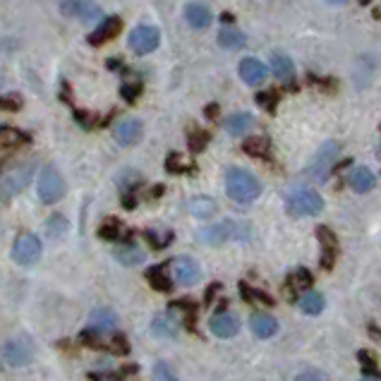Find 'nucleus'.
<instances>
[{
    "mask_svg": "<svg viewBox=\"0 0 381 381\" xmlns=\"http://www.w3.org/2000/svg\"><path fill=\"white\" fill-rule=\"evenodd\" d=\"M13 257H15L17 264H22V266L36 264L38 257H41V243H38L36 235H31V233H22L20 238L15 240Z\"/></svg>",
    "mask_w": 381,
    "mask_h": 381,
    "instance_id": "0eeeda50",
    "label": "nucleus"
},
{
    "mask_svg": "<svg viewBox=\"0 0 381 381\" xmlns=\"http://www.w3.org/2000/svg\"><path fill=\"white\" fill-rule=\"evenodd\" d=\"M218 290H221V285H218V283L209 285V290H206V302H211V300H214V295L218 293Z\"/></svg>",
    "mask_w": 381,
    "mask_h": 381,
    "instance_id": "49530a36",
    "label": "nucleus"
},
{
    "mask_svg": "<svg viewBox=\"0 0 381 381\" xmlns=\"http://www.w3.org/2000/svg\"><path fill=\"white\" fill-rule=\"evenodd\" d=\"M326 3H331V5H343V3H348V0H326Z\"/></svg>",
    "mask_w": 381,
    "mask_h": 381,
    "instance_id": "8fccbe9b",
    "label": "nucleus"
},
{
    "mask_svg": "<svg viewBox=\"0 0 381 381\" xmlns=\"http://www.w3.org/2000/svg\"><path fill=\"white\" fill-rule=\"evenodd\" d=\"M0 357L10 369H20L24 365H29L34 357V343L27 336H17V338H10L0 345Z\"/></svg>",
    "mask_w": 381,
    "mask_h": 381,
    "instance_id": "20e7f679",
    "label": "nucleus"
},
{
    "mask_svg": "<svg viewBox=\"0 0 381 381\" xmlns=\"http://www.w3.org/2000/svg\"><path fill=\"white\" fill-rule=\"evenodd\" d=\"M154 377L156 379H175V374L171 372V367H168L166 362H159V365L154 367Z\"/></svg>",
    "mask_w": 381,
    "mask_h": 381,
    "instance_id": "c03bdc74",
    "label": "nucleus"
},
{
    "mask_svg": "<svg viewBox=\"0 0 381 381\" xmlns=\"http://www.w3.org/2000/svg\"><path fill=\"white\" fill-rule=\"evenodd\" d=\"M142 132L144 127L137 117H125V120H120L115 125V142L122 144V147H132V144H137L142 139Z\"/></svg>",
    "mask_w": 381,
    "mask_h": 381,
    "instance_id": "9b49d317",
    "label": "nucleus"
},
{
    "mask_svg": "<svg viewBox=\"0 0 381 381\" xmlns=\"http://www.w3.org/2000/svg\"><path fill=\"white\" fill-rule=\"evenodd\" d=\"M317 240L322 243V247H324L322 266L324 268H331L333 261H336V254H338V240H336V235L331 233V228H326V226H319L317 228Z\"/></svg>",
    "mask_w": 381,
    "mask_h": 381,
    "instance_id": "2eb2a0df",
    "label": "nucleus"
},
{
    "mask_svg": "<svg viewBox=\"0 0 381 381\" xmlns=\"http://www.w3.org/2000/svg\"><path fill=\"white\" fill-rule=\"evenodd\" d=\"M31 173H34V164H27L10 171L8 175L3 178V182H0V199L5 201V199H13L15 194H20L22 189L27 187V182L31 180Z\"/></svg>",
    "mask_w": 381,
    "mask_h": 381,
    "instance_id": "423d86ee",
    "label": "nucleus"
},
{
    "mask_svg": "<svg viewBox=\"0 0 381 381\" xmlns=\"http://www.w3.org/2000/svg\"><path fill=\"white\" fill-rule=\"evenodd\" d=\"M99 235L103 240H130V231H127V228L122 226L117 218H110V221H106L103 226H101Z\"/></svg>",
    "mask_w": 381,
    "mask_h": 381,
    "instance_id": "c85d7f7f",
    "label": "nucleus"
},
{
    "mask_svg": "<svg viewBox=\"0 0 381 381\" xmlns=\"http://www.w3.org/2000/svg\"><path fill=\"white\" fill-rule=\"evenodd\" d=\"M218 43L228 50H235V48H243L245 46V34H240L238 29H233L231 24L226 29L218 31Z\"/></svg>",
    "mask_w": 381,
    "mask_h": 381,
    "instance_id": "7c9ffc66",
    "label": "nucleus"
},
{
    "mask_svg": "<svg viewBox=\"0 0 381 381\" xmlns=\"http://www.w3.org/2000/svg\"><path fill=\"white\" fill-rule=\"evenodd\" d=\"M240 293H243L245 300H259V302H264V305H273V298H268V295L261 293V290L250 288L247 283H240Z\"/></svg>",
    "mask_w": 381,
    "mask_h": 381,
    "instance_id": "58836bf2",
    "label": "nucleus"
},
{
    "mask_svg": "<svg viewBox=\"0 0 381 381\" xmlns=\"http://www.w3.org/2000/svg\"><path fill=\"white\" fill-rule=\"evenodd\" d=\"M120 31H122V20H120V17H115V15H113V17H106V20L101 22L99 29L89 34L87 41L92 43V46H103V43L113 41V38H115Z\"/></svg>",
    "mask_w": 381,
    "mask_h": 381,
    "instance_id": "f8f14e48",
    "label": "nucleus"
},
{
    "mask_svg": "<svg viewBox=\"0 0 381 381\" xmlns=\"http://www.w3.org/2000/svg\"><path fill=\"white\" fill-rule=\"evenodd\" d=\"M250 326H252V331H254V336H259V338H271V336L278 331V322L271 315H266V312L252 315Z\"/></svg>",
    "mask_w": 381,
    "mask_h": 381,
    "instance_id": "6ab92c4d",
    "label": "nucleus"
},
{
    "mask_svg": "<svg viewBox=\"0 0 381 381\" xmlns=\"http://www.w3.org/2000/svg\"><path fill=\"white\" fill-rule=\"evenodd\" d=\"M120 94H122V99H125L127 103H134V101L139 99V94H142V84H122Z\"/></svg>",
    "mask_w": 381,
    "mask_h": 381,
    "instance_id": "a19ab883",
    "label": "nucleus"
},
{
    "mask_svg": "<svg viewBox=\"0 0 381 381\" xmlns=\"http://www.w3.org/2000/svg\"><path fill=\"white\" fill-rule=\"evenodd\" d=\"M144 238L149 240V245L154 250H164L166 245H171L173 233L171 231H147V233H144Z\"/></svg>",
    "mask_w": 381,
    "mask_h": 381,
    "instance_id": "473e14b6",
    "label": "nucleus"
},
{
    "mask_svg": "<svg viewBox=\"0 0 381 381\" xmlns=\"http://www.w3.org/2000/svg\"><path fill=\"white\" fill-rule=\"evenodd\" d=\"M29 142V134L15 130V127H0V149H15Z\"/></svg>",
    "mask_w": 381,
    "mask_h": 381,
    "instance_id": "cd10ccee",
    "label": "nucleus"
},
{
    "mask_svg": "<svg viewBox=\"0 0 381 381\" xmlns=\"http://www.w3.org/2000/svg\"><path fill=\"white\" fill-rule=\"evenodd\" d=\"M185 20H187V24L194 27V29H206V27L211 24V10L201 3H189L187 8H185Z\"/></svg>",
    "mask_w": 381,
    "mask_h": 381,
    "instance_id": "a211bd4d",
    "label": "nucleus"
},
{
    "mask_svg": "<svg viewBox=\"0 0 381 381\" xmlns=\"http://www.w3.org/2000/svg\"><path fill=\"white\" fill-rule=\"evenodd\" d=\"M113 257L117 261H120L122 266H139L144 261V252L137 247V245H132V243H120L115 247V252H113Z\"/></svg>",
    "mask_w": 381,
    "mask_h": 381,
    "instance_id": "aec40b11",
    "label": "nucleus"
},
{
    "mask_svg": "<svg viewBox=\"0 0 381 381\" xmlns=\"http://www.w3.org/2000/svg\"><path fill=\"white\" fill-rule=\"evenodd\" d=\"M243 151L247 156L261 159V156L268 154V137H264V134H254V137H247L243 142Z\"/></svg>",
    "mask_w": 381,
    "mask_h": 381,
    "instance_id": "c756f323",
    "label": "nucleus"
},
{
    "mask_svg": "<svg viewBox=\"0 0 381 381\" xmlns=\"http://www.w3.org/2000/svg\"><path fill=\"white\" fill-rule=\"evenodd\" d=\"M38 197L43 204H55L65 197V182L53 166H46L38 175Z\"/></svg>",
    "mask_w": 381,
    "mask_h": 381,
    "instance_id": "39448f33",
    "label": "nucleus"
},
{
    "mask_svg": "<svg viewBox=\"0 0 381 381\" xmlns=\"http://www.w3.org/2000/svg\"><path fill=\"white\" fill-rule=\"evenodd\" d=\"M206 115H209L211 120H216V115H218V106H209V108H206Z\"/></svg>",
    "mask_w": 381,
    "mask_h": 381,
    "instance_id": "de8ad7c7",
    "label": "nucleus"
},
{
    "mask_svg": "<svg viewBox=\"0 0 381 381\" xmlns=\"http://www.w3.org/2000/svg\"><path fill=\"white\" fill-rule=\"evenodd\" d=\"M171 268H173V278L180 285H194L201 278L199 264L192 257H178V259L171 261Z\"/></svg>",
    "mask_w": 381,
    "mask_h": 381,
    "instance_id": "9d476101",
    "label": "nucleus"
},
{
    "mask_svg": "<svg viewBox=\"0 0 381 381\" xmlns=\"http://www.w3.org/2000/svg\"><path fill=\"white\" fill-rule=\"evenodd\" d=\"M22 99L20 94H10V96H0V110H20Z\"/></svg>",
    "mask_w": 381,
    "mask_h": 381,
    "instance_id": "79ce46f5",
    "label": "nucleus"
},
{
    "mask_svg": "<svg viewBox=\"0 0 381 381\" xmlns=\"http://www.w3.org/2000/svg\"><path fill=\"white\" fill-rule=\"evenodd\" d=\"M60 10H63V15L72 17V20H82V22H96L103 17L101 8L96 3H92V0H63Z\"/></svg>",
    "mask_w": 381,
    "mask_h": 381,
    "instance_id": "1a4fd4ad",
    "label": "nucleus"
},
{
    "mask_svg": "<svg viewBox=\"0 0 381 381\" xmlns=\"http://www.w3.org/2000/svg\"><path fill=\"white\" fill-rule=\"evenodd\" d=\"M161 43V31L156 27H149V24H142L137 29H132L130 34V48L134 50L137 55H147L151 50H156Z\"/></svg>",
    "mask_w": 381,
    "mask_h": 381,
    "instance_id": "6e6552de",
    "label": "nucleus"
},
{
    "mask_svg": "<svg viewBox=\"0 0 381 381\" xmlns=\"http://www.w3.org/2000/svg\"><path fill=\"white\" fill-rule=\"evenodd\" d=\"M221 22H223V24H233V15H231V13H226V15L221 17Z\"/></svg>",
    "mask_w": 381,
    "mask_h": 381,
    "instance_id": "09e8293b",
    "label": "nucleus"
},
{
    "mask_svg": "<svg viewBox=\"0 0 381 381\" xmlns=\"http://www.w3.org/2000/svg\"><path fill=\"white\" fill-rule=\"evenodd\" d=\"M209 329L218 338H233V336L240 331V322L231 312H218L216 317H211Z\"/></svg>",
    "mask_w": 381,
    "mask_h": 381,
    "instance_id": "ddd939ff",
    "label": "nucleus"
},
{
    "mask_svg": "<svg viewBox=\"0 0 381 381\" xmlns=\"http://www.w3.org/2000/svg\"><path fill=\"white\" fill-rule=\"evenodd\" d=\"M238 70H240V77H243L250 87H257V84H261L266 80V67L257 58H245Z\"/></svg>",
    "mask_w": 381,
    "mask_h": 381,
    "instance_id": "f3484780",
    "label": "nucleus"
},
{
    "mask_svg": "<svg viewBox=\"0 0 381 381\" xmlns=\"http://www.w3.org/2000/svg\"><path fill=\"white\" fill-rule=\"evenodd\" d=\"M338 151L340 149L336 142H324L315 154V159H312V164L307 166V175L317 182H326L336 168V161H338Z\"/></svg>",
    "mask_w": 381,
    "mask_h": 381,
    "instance_id": "7ed1b4c3",
    "label": "nucleus"
},
{
    "mask_svg": "<svg viewBox=\"0 0 381 381\" xmlns=\"http://www.w3.org/2000/svg\"><path fill=\"white\" fill-rule=\"evenodd\" d=\"M238 231H240L238 223L223 221V223H216V226L206 228V231H201L199 238L204 240V243H209V245H223L226 240L235 238V235H238Z\"/></svg>",
    "mask_w": 381,
    "mask_h": 381,
    "instance_id": "4468645a",
    "label": "nucleus"
},
{
    "mask_svg": "<svg viewBox=\"0 0 381 381\" xmlns=\"http://www.w3.org/2000/svg\"><path fill=\"white\" fill-rule=\"evenodd\" d=\"M89 329H94L99 333H113L117 329V315L113 310H106V307L94 310L92 317H89Z\"/></svg>",
    "mask_w": 381,
    "mask_h": 381,
    "instance_id": "dca6fc26",
    "label": "nucleus"
},
{
    "mask_svg": "<svg viewBox=\"0 0 381 381\" xmlns=\"http://www.w3.org/2000/svg\"><path fill=\"white\" fill-rule=\"evenodd\" d=\"M348 182H350V187L355 189V192H369V189H374V185H377V175H374L369 168L360 166L348 175Z\"/></svg>",
    "mask_w": 381,
    "mask_h": 381,
    "instance_id": "412c9836",
    "label": "nucleus"
},
{
    "mask_svg": "<svg viewBox=\"0 0 381 381\" xmlns=\"http://www.w3.org/2000/svg\"><path fill=\"white\" fill-rule=\"evenodd\" d=\"M300 310L305 315H319L324 310V295L315 293V290H305V295L300 298Z\"/></svg>",
    "mask_w": 381,
    "mask_h": 381,
    "instance_id": "2f4dec72",
    "label": "nucleus"
},
{
    "mask_svg": "<svg viewBox=\"0 0 381 381\" xmlns=\"http://www.w3.org/2000/svg\"><path fill=\"white\" fill-rule=\"evenodd\" d=\"M257 103L273 113V110H276V103H278V94L276 92H261L259 96H257Z\"/></svg>",
    "mask_w": 381,
    "mask_h": 381,
    "instance_id": "ea45409f",
    "label": "nucleus"
},
{
    "mask_svg": "<svg viewBox=\"0 0 381 381\" xmlns=\"http://www.w3.org/2000/svg\"><path fill=\"white\" fill-rule=\"evenodd\" d=\"M310 288H312V273L307 268H298L288 278V283H285V298L293 300V293H305Z\"/></svg>",
    "mask_w": 381,
    "mask_h": 381,
    "instance_id": "4be33fe9",
    "label": "nucleus"
},
{
    "mask_svg": "<svg viewBox=\"0 0 381 381\" xmlns=\"http://www.w3.org/2000/svg\"><path fill=\"white\" fill-rule=\"evenodd\" d=\"M80 343L87 345V348H92V350H103L106 348V343L101 340V333L94 331V329H87V331H82Z\"/></svg>",
    "mask_w": 381,
    "mask_h": 381,
    "instance_id": "c9c22d12",
    "label": "nucleus"
},
{
    "mask_svg": "<svg viewBox=\"0 0 381 381\" xmlns=\"http://www.w3.org/2000/svg\"><path fill=\"white\" fill-rule=\"evenodd\" d=\"M252 125H254V117H252L250 113H235L226 120V130L235 134V137L247 134L252 130Z\"/></svg>",
    "mask_w": 381,
    "mask_h": 381,
    "instance_id": "bb28decb",
    "label": "nucleus"
},
{
    "mask_svg": "<svg viewBox=\"0 0 381 381\" xmlns=\"http://www.w3.org/2000/svg\"><path fill=\"white\" fill-rule=\"evenodd\" d=\"M357 3H360V5H369L372 0H357Z\"/></svg>",
    "mask_w": 381,
    "mask_h": 381,
    "instance_id": "3c124183",
    "label": "nucleus"
},
{
    "mask_svg": "<svg viewBox=\"0 0 381 381\" xmlns=\"http://www.w3.org/2000/svg\"><path fill=\"white\" fill-rule=\"evenodd\" d=\"M46 228H48V233H50V238H60V235H65L67 233V221L60 214H53L46 221Z\"/></svg>",
    "mask_w": 381,
    "mask_h": 381,
    "instance_id": "4c0bfd02",
    "label": "nucleus"
},
{
    "mask_svg": "<svg viewBox=\"0 0 381 381\" xmlns=\"http://www.w3.org/2000/svg\"><path fill=\"white\" fill-rule=\"evenodd\" d=\"M285 209L290 216H315L324 209V199L312 187H298L285 194Z\"/></svg>",
    "mask_w": 381,
    "mask_h": 381,
    "instance_id": "f03ea898",
    "label": "nucleus"
},
{
    "mask_svg": "<svg viewBox=\"0 0 381 381\" xmlns=\"http://www.w3.org/2000/svg\"><path fill=\"white\" fill-rule=\"evenodd\" d=\"M271 70H273V75H276V80H281V82H285V84H290V82L295 80L293 60L285 58V55H273ZM290 87H293V84H290Z\"/></svg>",
    "mask_w": 381,
    "mask_h": 381,
    "instance_id": "393cba45",
    "label": "nucleus"
},
{
    "mask_svg": "<svg viewBox=\"0 0 381 381\" xmlns=\"http://www.w3.org/2000/svg\"><path fill=\"white\" fill-rule=\"evenodd\" d=\"M226 189L231 194V199L235 201H254L261 194V182L252 175L250 171H243V168H231L226 173Z\"/></svg>",
    "mask_w": 381,
    "mask_h": 381,
    "instance_id": "f257e3e1",
    "label": "nucleus"
},
{
    "mask_svg": "<svg viewBox=\"0 0 381 381\" xmlns=\"http://www.w3.org/2000/svg\"><path fill=\"white\" fill-rule=\"evenodd\" d=\"M305 379H326V374L317 372V369H305V372L298 374V381H305Z\"/></svg>",
    "mask_w": 381,
    "mask_h": 381,
    "instance_id": "a18cd8bd",
    "label": "nucleus"
},
{
    "mask_svg": "<svg viewBox=\"0 0 381 381\" xmlns=\"http://www.w3.org/2000/svg\"><path fill=\"white\" fill-rule=\"evenodd\" d=\"M168 266H171V264H159V266H151L147 271L149 285L154 290H159V293H171V288H173L171 278H168V273H166Z\"/></svg>",
    "mask_w": 381,
    "mask_h": 381,
    "instance_id": "5701e85b",
    "label": "nucleus"
},
{
    "mask_svg": "<svg viewBox=\"0 0 381 381\" xmlns=\"http://www.w3.org/2000/svg\"><path fill=\"white\" fill-rule=\"evenodd\" d=\"M209 139H211V134L209 132H204V130H194L192 134H189V151L192 154H199V151H204L206 149V144H209Z\"/></svg>",
    "mask_w": 381,
    "mask_h": 381,
    "instance_id": "f704fd0d",
    "label": "nucleus"
},
{
    "mask_svg": "<svg viewBox=\"0 0 381 381\" xmlns=\"http://www.w3.org/2000/svg\"><path fill=\"white\" fill-rule=\"evenodd\" d=\"M178 329L180 326H178V322L171 315H159L151 322V331H154V336H159V338H175Z\"/></svg>",
    "mask_w": 381,
    "mask_h": 381,
    "instance_id": "b1692460",
    "label": "nucleus"
},
{
    "mask_svg": "<svg viewBox=\"0 0 381 381\" xmlns=\"http://www.w3.org/2000/svg\"><path fill=\"white\" fill-rule=\"evenodd\" d=\"M110 345H113V350L115 355H127L130 352V343H127V338L125 336H113V340H110Z\"/></svg>",
    "mask_w": 381,
    "mask_h": 381,
    "instance_id": "37998d69",
    "label": "nucleus"
},
{
    "mask_svg": "<svg viewBox=\"0 0 381 381\" xmlns=\"http://www.w3.org/2000/svg\"><path fill=\"white\" fill-rule=\"evenodd\" d=\"M171 310H182L187 315V326L189 331H194V315H197V305L192 300H175L171 305Z\"/></svg>",
    "mask_w": 381,
    "mask_h": 381,
    "instance_id": "72a5a7b5",
    "label": "nucleus"
},
{
    "mask_svg": "<svg viewBox=\"0 0 381 381\" xmlns=\"http://www.w3.org/2000/svg\"><path fill=\"white\" fill-rule=\"evenodd\" d=\"M187 209L194 218H211L216 214V201L211 197H194L187 201Z\"/></svg>",
    "mask_w": 381,
    "mask_h": 381,
    "instance_id": "a878e982",
    "label": "nucleus"
},
{
    "mask_svg": "<svg viewBox=\"0 0 381 381\" xmlns=\"http://www.w3.org/2000/svg\"><path fill=\"white\" fill-rule=\"evenodd\" d=\"M166 171L168 173H194V166L192 164H185L178 154H171L166 161Z\"/></svg>",
    "mask_w": 381,
    "mask_h": 381,
    "instance_id": "e433bc0d",
    "label": "nucleus"
}]
</instances>
